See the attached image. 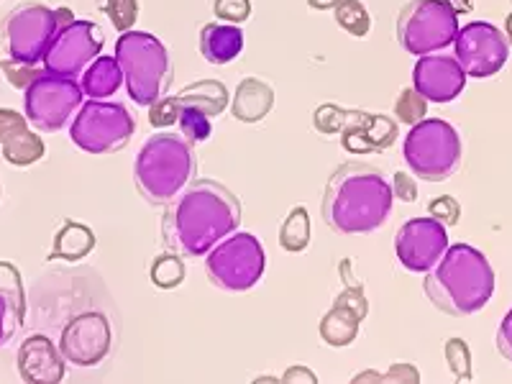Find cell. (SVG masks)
I'll use <instances>...</instances> for the list:
<instances>
[{"label":"cell","mask_w":512,"mask_h":384,"mask_svg":"<svg viewBox=\"0 0 512 384\" xmlns=\"http://www.w3.org/2000/svg\"><path fill=\"white\" fill-rule=\"evenodd\" d=\"M274 90L259 77H246L239 82L236 95L231 100V113L241 123H259L272 113Z\"/></svg>","instance_id":"cell-21"},{"label":"cell","mask_w":512,"mask_h":384,"mask_svg":"<svg viewBox=\"0 0 512 384\" xmlns=\"http://www.w3.org/2000/svg\"><path fill=\"white\" fill-rule=\"evenodd\" d=\"M395 203L392 182L374 164L346 162L328 177L323 221L341 236H364L387 223Z\"/></svg>","instance_id":"cell-2"},{"label":"cell","mask_w":512,"mask_h":384,"mask_svg":"<svg viewBox=\"0 0 512 384\" xmlns=\"http://www.w3.org/2000/svg\"><path fill=\"white\" fill-rule=\"evenodd\" d=\"M123 82L136 105L149 108L167 93L172 82V64L167 47L149 31H123L116 41V54Z\"/></svg>","instance_id":"cell-5"},{"label":"cell","mask_w":512,"mask_h":384,"mask_svg":"<svg viewBox=\"0 0 512 384\" xmlns=\"http://www.w3.org/2000/svg\"><path fill=\"white\" fill-rule=\"evenodd\" d=\"M448 6L454 8L456 13H466V11H472V3L469 0H446Z\"/></svg>","instance_id":"cell-45"},{"label":"cell","mask_w":512,"mask_h":384,"mask_svg":"<svg viewBox=\"0 0 512 384\" xmlns=\"http://www.w3.org/2000/svg\"><path fill=\"white\" fill-rule=\"evenodd\" d=\"M510 3H512V0H510Z\"/></svg>","instance_id":"cell-47"},{"label":"cell","mask_w":512,"mask_h":384,"mask_svg":"<svg viewBox=\"0 0 512 384\" xmlns=\"http://www.w3.org/2000/svg\"><path fill=\"white\" fill-rule=\"evenodd\" d=\"M423 290L433 308L466 318L487 308L495 295V269L474 246L448 244L436 267L425 272Z\"/></svg>","instance_id":"cell-3"},{"label":"cell","mask_w":512,"mask_h":384,"mask_svg":"<svg viewBox=\"0 0 512 384\" xmlns=\"http://www.w3.org/2000/svg\"><path fill=\"white\" fill-rule=\"evenodd\" d=\"M454 57L469 77H492L510 59V41L489 21H472L461 26L454 39Z\"/></svg>","instance_id":"cell-13"},{"label":"cell","mask_w":512,"mask_h":384,"mask_svg":"<svg viewBox=\"0 0 512 384\" xmlns=\"http://www.w3.org/2000/svg\"><path fill=\"white\" fill-rule=\"evenodd\" d=\"M448 249V233L438 218H410L395 236V254L408 272H428Z\"/></svg>","instance_id":"cell-15"},{"label":"cell","mask_w":512,"mask_h":384,"mask_svg":"<svg viewBox=\"0 0 512 384\" xmlns=\"http://www.w3.org/2000/svg\"><path fill=\"white\" fill-rule=\"evenodd\" d=\"M0 295L6 297L16 318L24 323L26 318V292L21 282V272L11 262H0Z\"/></svg>","instance_id":"cell-30"},{"label":"cell","mask_w":512,"mask_h":384,"mask_svg":"<svg viewBox=\"0 0 512 384\" xmlns=\"http://www.w3.org/2000/svg\"><path fill=\"white\" fill-rule=\"evenodd\" d=\"M113 344L111 323L103 313H82L64 326L59 351L75 367H98Z\"/></svg>","instance_id":"cell-16"},{"label":"cell","mask_w":512,"mask_h":384,"mask_svg":"<svg viewBox=\"0 0 512 384\" xmlns=\"http://www.w3.org/2000/svg\"><path fill=\"white\" fill-rule=\"evenodd\" d=\"M18 328H21V320L16 318V313L11 310L6 297L0 295V349H3L13 336H16Z\"/></svg>","instance_id":"cell-40"},{"label":"cell","mask_w":512,"mask_h":384,"mask_svg":"<svg viewBox=\"0 0 512 384\" xmlns=\"http://www.w3.org/2000/svg\"><path fill=\"white\" fill-rule=\"evenodd\" d=\"M351 382H420V372L413 364H408V361H395L387 372L379 374L374 369H369V372L354 374Z\"/></svg>","instance_id":"cell-33"},{"label":"cell","mask_w":512,"mask_h":384,"mask_svg":"<svg viewBox=\"0 0 512 384\" xmlns=\"http://www.w3.org/2000/svg\"><path fill=\"white\" fill-rule=\"evenodd\" d=\"M180 100V98H177ZM177 126H180V134L190 141L192 146L203 144L213 134V118L208 113H203L195 105L180 103V118H177Z\"/></svg>","instance_id":"cell-28"},{"label":"cell","mask_w":512,"mask_h":384,"mask_svg":"<svg viewBox=\"0 0 512 384\" xmlns=\"http://www.w3.org/2000/svg\"><path fill=\"white\" fill-rule=\"evenodd\" d=\"M267 256L262 241L251 233L233 231L205 254L210 285L226 292H246L262 280Z\"/></svg>","instance_id":"cell-11"},{"label":"cell","mask_w":512,"mask_h":384,"mask_svg":"<svg viewBox=\"0 0 512 384\" xmlns=\"http://www.w3.org/2000/svg\"><path fill=\"white\" fill-rule=\"evenodd\" d=\"M177 118H180V100H177V95H162L157 103L149 105V123L154 128L175 126Z\"/></svg>","instance_id":"cell-36"},{"label":"cell","mask_w":512,"mask_h":384,"mask_svg":"<svg viewBox=\"0 0 512 384\" xmlns=\"http://www.w3.org/2000/svg\"><path fill=\"white\" fill-rule=\"evenodd\" d=\"M70 21H75L70 8L54 11L44 3H21L0 24L3 47L11 59L39 64L44 62V54L57 36L59 26L70 24Z\"/></svg>","instance_id":"cell-7"},{"label":"cell","mask_w":512,"mask_h":384,"mask_svg":"<svg viewBox=\"0 0 512 384\" xmlns=\"http://www.w3.org/2000/svg\"><path fill=\"white\" fill-rule=\"evenodd\" d=\"M152 277L154 287L159 290H175L185 282V264H182V256L175 254V251H167V254L157 256L152 264Z\"/></svg>","instance_id":"cell-29"},{"label":"cell","mask_w":512,"mask_h":384,"mask_svg":"<svg viewBox=\"0 0 512 384\" xmlns=\"http://www.w3.org/2000/svg\"><path fill=\"white\" fill-rule=\"evenodd\" d=\"M103 13L111 18L116 31H131L139 18V0H105Z\"/></svg>","instance_id":"cell-34"},{"label":"cell","mask_w":512,"mask_h":384,"mask_svg":"<svg viewBox=\"0 0 512 384\" xmlns=\"http://www.w3.org/2000/svg\"><path fill=\"white\" fill-rule=\"evenodd\" d=\"M282 382H318V377L305 367H290L282 374Z\"/></svg>","instance_id":"cell-43"},{"label":"cell","mask_w":512,"mask_h":384,"mask_svg":"<svg viewBox=\"0 0 512 384\" xmlns=\"http://www.w3.org/2000/svg\"><path fill=\"white\" fill-rule=\"evenodd\" d=\"M466 77L454 54H425L413 67V88L428 103H451L464 93Z\"/></svg>","instance_id":"cell-17"},{"label":"cell","mask_w":512,"mask_h":384,"mask_svg":"<svg viewBox=\"0 0 512 384\" xmlns=\"http://www.w3.org/2000/svg\"><path fill=\"white\" fill-rule=\"evenodd\" d=\"M497 351H500V356H505V359L512 364V308L507 310L500 328H497Z\"/></svg>","instance_id":"cell-42"},{"label":"cell","mask_w":512,"mask_h":384,"mask_svg":"<svg viewBox=\"0 0 512 384\" xmlns=\"http://www.w3.org/2000/svg\"><path fill=\"white\" fill-rule=\"evenodd\" d=\"M310 244V216L303 205L290 210V216L285 218L280 231V246L290 254H300V251L308 249Z\"/></svg>","instance_id":"cell-26"},{"label":"cell","mask_w":512,"mask_h":384,"mask_svg":"<svg viewBox=\"0 0 512 384\" xmlns=\"http://www.w3.org/2000/svg\"><path fill=\"white\" fill-rule=\"evenodd\" d=\"M241 203L216 180H192L162 218V241L182 259H200L226 236L239 231Z\"/></svg>","instance_id":"cell-1"},{"label":"cell","mask_w":512,"mask_h":384,"mask_svg":"<svg viewBox=\"0 0 512 384\" xmlns=\"http://www.w3.org/2000/svg\"><path fill=\"white\" fill-rule=\"evenodd\" d=\"M18 374L24 382L57 384L64 379V356L47 336L34 333L18 349Z\"/></svg>","instance_id":"cell-20"},{"label":"cell","mask_w":512,"mask_h":384,"mask_svg":"<svg viewBox=\"0 0 512 384\" xmlns=\"http://www.w3.org/2000/svg\"><path fill=\"white\" fill-rule=\"evenodd\" d=\"M505 36H507V41H510V47H512V13L507 16V21H505Z\"/></svg>","instance_id":"cell-46"},{"label":"cell","mask_w":512,"mask_h":384,"mask_svg":"<svg viewBox=\"0 0 512 384\" xmlns=\"http://www.w3.org/2000/svg\"><path fill=\"white\" fill-rule=\"evenodd\" d=\"M341 0H308V6L315 11H333Z\"/></svg>","instance_id":"cell-44"},{"label":"cell","mask_w":512,"mask_h":384,"mask_svg":"<svg viewBox=\"0 0 512 384\" xmlns=\"http://www.w3.org/2000/svg\"><path fill=\"white\" fill-rule=\"evenodd\" d=\"M98 239H95L93 228L77 221H64L62 228L54 236V246L49 251V259H62V262H80L90 251L95 249Z\"/></svg>","instance_id":"cell-24"},{"label":"cell","mask_w":512,"mask_h":384,"mask_svg":"<svg viewBox=\"0 0 512 384\" xmlns=\"http://www.w3.org/2000/svg\"><path fill=\"white\" fill-rule=\"evenodd\" d=\"M0 72L6 75V80L11 82L13 88L26 90L41 70H36V64L18 62V59H3V62H0Z\"/></svg>","instance_id":"cell-37"},{"label":"cell","mask_w":512,"mask_h":384,"mask_svg":"<svg viewBox=\"0 0 512 384\" xmlns=\"http://www.w3.org/2000/svg\"><path fill=\"white\" fill-rule=\"evenodd\" d=\"M428 213H431L433 218H438V221L448 228V226H456V223H459L461 205L454 195H441V198L431 200V205H428Z\"/></svg>","instance_id":"cell-39"},{"label":"cell","mask_w":512,"mask_h":384,"mask_svg":"<svg viewBox=\"0 0 512 384\" xmlns=\"http://www.w3.org/2000/svg\"><path fill=\"white\" fill-rule=\"evenodd\" d=\"M405 164L415 177L425 182H443L461 167V136L454 126L441 118H423L410 126L402 144Z\"/></svg>","instance_id":"cell-6"},{"label":"cell","mask_w":512,"mask_h":384,"mask_svg":"<svg viewBox=\"0 0 512 384\" xmlns=\"http://www.w3.org/2000/svg\"><path fill=\"white\" fill-rule=\"evenodd\" d=\"M213 13L226 24H244L251 16V0H216L213 3Z\"/></svg>","instance_id":"cell-38"},{"label":"cell","mask_w":512,"mask_h":384,"mask_svg":"<svg viewBox=\"0 0 512 384\" xmlns=\"http://www.w3.org/2000/svg\"><path fill=\"white\" fill-rule=\"evenodd\" d=\"M443 354H446L448 369L459 382H469L472 379V351L464 338H448L446 346H443Z\"/></svg>","instance_id":"cell-31"},{"label":"cell","mask_w":512,"mask_h":384,"mask_svg":"<svg viewBox=\"0 0 512 384\" xmlns=\"http://www.w3.org/2000/svg\"><path fill=\"white\" fill-rule=\"evenodd\" d=\"M0 146L3 159L13 167H31L47 152V146L31 131L29 121L11 108H0Z\"/></svg>","instance_id":"cell-19"},{"label":"cell","mask_w":512,"mask_h":384,"mask_svg":"<svg viewBox=\"0 0 512 384\" xmlns=\"http://www.w3.org/2000/svg\"><path fill=\"white\" fill-rule=\"evenodd\" d=\"M244 52V31L236 24H208L200 31V54L208 64H228Z\"/></svg>","instance_id":"cell-22"},{"label":"cell","mask_w":512,"mask_h":384,"mask_svg":"<svg viewBox=\"0 0 512 384\" xmlns=\"http://www.w3.org/2000/svg\"><path fill=\"white\" fill-rule=\"evenodd\" d=\"M80 85L85 98L93 100H105L118 93V88L123 85V70L116 57H108V54H100L88 70L80 75Z\"/></svg>","instance_id":"cell-23"},{"label":"cell","mask_w":512,"mask_h":384,"mask_svg":"<svg viewBox=\"0 0 512 384\" xmlns=\"http://www.w3.org/2000/svg\"><path fill=\"white\" fill-rule=\"evenodd\" d=\"M333 16H336V24L356 39H364L372 29V18H369L367 6L361 0H341L333 8Z\"/></svg>","instance_id":"cell-27"},{"label":"cell","mask_w":512,"mask_h":384,"mask_svg":"<svg viewBox=\"0 0 512 384\" xmlns=\"http://www.w3.org/2000/svg\"><path fill=\"white\" fill-rule=\"evenodd\" d=\"M105 34L95 21H70L59 26L57 36L44 54V70L64 77H80L100 57Z\"/></svg>","instance_id":"cell-12"},{"label":"cell","mask_w":512,"mask_h":384,"mask_svg":"<svg viewBox=\"0 0 512 384\" xmlns=\"http://www.w3.org/2000/svg\"><path fill=\"white\" fill-rule=\"evenodd\" d=\"M198 172L192 144L185 136L157 134L146 139L134 164L136 190L149 205H167L185 190Z\"/></svg>","instance_id":"cell-4"},{"label":"cell","mask_w":512,"mask_h":384,"mask_svg":"<svg viewBox=\"0 0 512 384\" xmlns=\"http://www.w3.org/2000/svg\"><path fill=\"white\" fill-rule=\"evenodd\" d=\"M177 98H180V103L200 108V111L208 113L210 118H218L228 108V98H231V95H228L223 82L200 80L187 85V88H182L180 93H177Z\"/></svg>","instance_id":"cell-25"},{"label":"cell","mask_w":512,"mask_h":384,"mask_svg":"<svg viewBox=\"0 0 512 384\" xmlns=\"http://www.w3.org/2000/svg\"><path fill=\"white\" fill-rule=\"evenodd\" d=\"M428 116V100L418 93L415 88H405L400 93V98L395 100V118L400 123H408V126H415L423 118Z\"/></svg>","instance_id":"cell-32"},{"label":"cell","mask_w":512,"mask_h":384,"mask_svg":"<svg viewBox=\"0 0 512 384\" xmlns=\"http://www.w3.org/2000/svg\"><path fill=\"white\" fill-rule=\"evenodd\" d=\"M346 116H349V111H346V108H338V105L326 103L313 111V126H315V131H320V134L336 136L344 131Z\"/></svg>","instance_id":"cell-35"},{"label":"cell","mask_w":512,"mask_h":384,"mask_svg":"<svg viewBox=\"0 0 512 384\" xmlns=\"http://www.w3.org/2000/svg\"><path fill=\"white\" fill-rule=\"evenodd\" d=\"M459 34V13L446 0H410L397 16V41L415 57L451 47Z\"/></svg>","instance_id":"cell-8"},{"label":"cell","mask_w":512,"mask_h":384,"mask_svg":"<svg viewBox=\"0 0 512 384\" xmlns=\"http://www.w3.org/2000/svg\"><path fill=\"white\" fill-rule=\"evenodd\" d=\"M397 141V123L367 111H349L341 131V144L349 154H372L390 149Z\"/></svg>","instance_id":"cell-18"},{"label":"cell","mask_w":512,"mask_h":384,"mask_svg":"<svg viewBox=\"0 0 512 384\" xmlns=\"http://www.w3.org/2000/svg\"><path fill=\"white\" fill-rule=\"evenodd\" d=\"M136 131L134 116L121 103L93 100L82 103L77 116L72 118L70 139L77 149L93 157H105L126 149Z\"/></svg>","instance_id":"cell-9"},{"label":"cell","mask_w":512,"mask_h":384,"mask_svg":"<svg viewBox=\"0 0 512 384\" xmlns=\"http://www.w3.org/2000/svg\"><path fill=\"white\" fill-rule=\"evenodd\" d=\"M85 103L82 85L75 77L41 70L24 90V116L41 134L62 131Z\"/></svg>","instance_id":"cell-10"},{"label":"cell","mask_w":512,"mask_h":384,"mask_svg":"<svg viewBox=\"0 0 512 384\" xmlns=\"http://www.w3.org/2000/svg\"><path fill=\"white\" fill-rule=\"evenodd\" d=\"M341 277H344V292L336 297L333 308L320 320V338L333 349H344L351 346L359 336L361 320L367 318L369 303L364 295V285L351 274V259H344L341 264Z\"/></svg>","instance_id":"cell-14"},{"label":"cell","mask_w":512,"mask_h":384,"mask_svg":"<svg viewBox=\"0 0 512 384\" xmlns=\"http://www.w3.org/2000/svg\"><path fill=\"white\" fill-rule=\"evenodd\" d=\"M392 192H395V198L405 200V203H415V200H418L415 177L408 175V172H395V175H392Z\"/></svg>","instance_id":"cell-41"}]
</instances>
